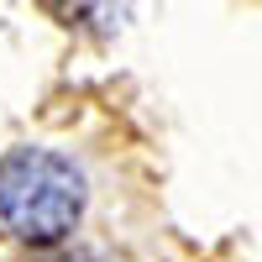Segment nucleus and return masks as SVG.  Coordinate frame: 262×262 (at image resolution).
I'll return each instance as SVG.
<instances>
[{"mask_svg": "<svg viewBox=\"0 0 262 262\" xmlns=\"http://www.w3.org/2000/svg\"><path fill=\"white\" fill-rule=\"evenodd\" d=\"M84 173L53 147H11L0 158V221L27 247H58L84 221Z\"/></svg>", "mask_w": 262, "mask_h": 262, "instance_id": "obj_1", "label": "nucleus"}]
</instances>
